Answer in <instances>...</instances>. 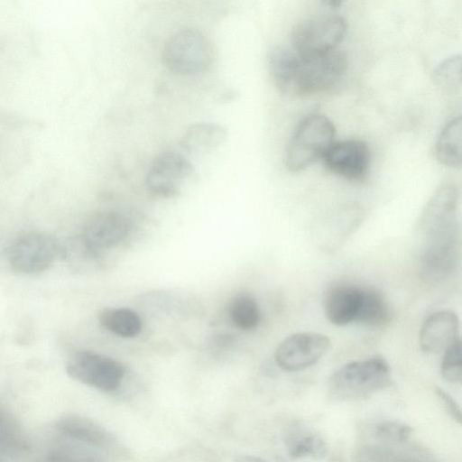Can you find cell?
<instances>
[{"mask_svg": "<svg viewBox=\"0 0 462 462\" xmlns=\"http://www.w3.org/2000/svg\"><path fill=\"white\" fill-rule=\"evenodd\" d=\"M346 55L337 51L305 56L292 49L278 47L269 56V69L276 87L284 94L304 97L324 91L344 76Z\"/></svg>", "mask_w": 462, "mask_h": 462, "instance_id": "6da1fadb", "label": "cell"}, {"mask_svg": "<svg viewBox=\"0 0 462 462\" xmlns=\"http://www.w3.org/2000/svg\"><path fill=\"white\" fill-rule=\"evenodd\" d=\"M392 383L388 362L379 356L347 363L328 383V395L334 402H356L387 388Z\"/></svg>", "mask_w": 462, "mask_h": 462, "instance_id": "7a4b0ae2", "label": "cell"}, {"mask_svg": "<svg viewBox=\"0 0 462 462\" xmlns=\"http://www.w3.org/2000/svg\"><path fill=\"white\" fill-rule=\"evenodd\" d=\"M336 134L333 123L319 114L309 115L298 125L285 155L290 171L298 172L323 157L332 145Z\"/></svg>", "mask_w": 462, "mask_h": 462, "instance_id": "3957f363", "label": "cell"}, {"mask_svg": "<svg viewBox=\"0 0 462 462\" xmlns=\"http://www.w3.org/2000/svg\"><path fill=\"white\" fill-rule=\"evenodd\" d=\"M215 51L210 40L193 28L181 29L171 34L162 48V61L178 75H195L208 70Z\"/></svg>", "mask_w": 462, "mask_h": 462, "instance_id": "277c9868", "label": "cell"}, {"mask_svg": "<svg viewBox=\"0 0 462 462\" xmlns=\"http://www.w3.org/2000/svg\"><path fill=\"white\" fill-rule=\"evenodd\" d=\"M346 20L340 15L325 14L299 22L291 31L292 50L305 56L328 53L343 40Z\"/></svg>", "mask_w": 462, "mask_h": 462, "instance_id": "5b68a950", "label": "cell"}, {"mask_svg": "<svg viewBox=\"0 0 462 462\" xmlns=\"http://www.w3.org/2000/svg\"><path fill=\"white\" fill-rule=\"evenodd\" d=\"M66 371L74 380L105 393L116 391L125 374L121 363L90 350L75 352L67 361Z\"/></svg>", "mask_w": 462, "mask_h": 462, "instance_id": "8992f818", "label": "cell"}, {"mask_svg": "<svg viewBox=\"0 0 462 462\" xmlns=\"http://www.w3.org/2000/svg\"><path fill=\"white\" fill-rule=\"evenodd\" d=\"M60 246L51 235L31 232L18 237L9 247L10 267L21 274H36L49 269L60 254Z\"/></svg>", "mask_w": 462, "mask_h": 462, "instance_id": "52a82bcc", "label": "cell"}, {"mask_svg": "<svg viewBox=\"0 0 462 462\" xmlns=\"http://www.w3.org/2000/svg\"><path fill=\"white\" fill-rule=\"evenodd\" d=\"M196 174L191 162L181 152L168 150L159 153L150 164L145 186L157 197L170 198Z\"/></svg>", "mask_w": 462, "mask_h": 462, "instance_id": "ba28073f", "label": "cell"}, {"mask_svg": "<svg viewBox=\"0 0 462 462\" xmlns=\"http://www.w3.org/2000/svg\"><path fill=\"white\" fill-rule=\"evenodd\" d=\"M330 339L316 332L290 335L277 346L276 364L288 372L304 370L317 363L328 350Z\"/></svg>", "mask_w": 462, "mask_h": 462, "instance_id": "9c48e42d", "label": "cell"}, {"mask_svg": "<svg viewBox=\"0 0 462 462\" xmlns=\"http://www.w3.org/2000/svg\"><path fill=\"white\" fill-rule=\"evenodd\" d=\"M458 256L457 227L426 238L420 257V273L430 282L445 280L456 268Z\"/></svg>", "mask_w": 462, "mask_h": 462, "instance_id": "30bf717a", "label": "cell"}, {"mask_svg": "<svg viewBox=\"0 0 462 462\" xmlns=\"http://www.w3.org/2000/svg\"><path fill=\"white\" fill-rule=\"evenodd\" d=\"M322 158L328 170L349 180H364L371 162L369 147L361 140L333 143Z\"/></svg>", "mask_w": 462, "mask_h": 462, "instance_id": "8fae6325", "label": "cell"}, {"mask_svg": "<svg viewBox=\"0 0 462 462\" xmlns=\"http://www.w3.org/2000/svg\"><path fill=\"white\" fill-rule=\"evenodd\" d=\"M459 193L454 183L441 185L426 204L418 222L425 238L456 226Z\"/></svg>", "mask_w": 462, "mask_h": 462, "instance_id": "7c38bea8", "label": "cell"}, {"mask_svg": "<svg viewBox=\"0 0 462 462\" xmlns=\"http://www.w3.org/2000/svg\"><path fill=\"white\" fill-rule=\"evenodd\" d=\"M131 229L130 221L117 212L93 216L85 225L81 238L96 252L113 247L125 240Z\"/></svg>", "mask_w": 462, "mask_h": 462, "instance_id": "4fadbf2b", "label": "cell"}, {"mask_svg": "<svg viewBox=\"0 0 462 462\" xmlns=\"http://www.w3.org/2000/svg\"><path fill=\"white\" fill-rule=\"evenodd\" d=\"M459 321L457 314L442 310L430 314L420 331V346L426 354L444 352L458 337Z\"/></svg>", "mask_w": 462, "mask_h": 462, "instance_id": "5bb4252c", "label": "cell"}, {"mask_svg": "<svg viewBox=\"0 0 462 462\" xmlns=\"http://www.w3.org/2000/svg\"><path fill=\"white\" fill-rule=\"evenodd\" d=\"M361 296V288L337 285L331 288L324 299V312L328 320L336 326L355 321Z\"/></svg>", "mask_w": 462, "mask_h": 462, "instance_id": "9a60e30c", "label": "cell"}, {"mask_svg": "<svg viewBox=\"0 0 462 462\" xmlns=\"http://www.w3.org/2000/svg\"><path fill=\"white\" fill-rule=\"evenodd\" d=\"M226 129L217 123L198 122L190 125L180 140L183 152L202 155L218 148L226 139Z\"/></svg>", "mask_w": 462, "mask_h": 462, "instance_id": "2e32d148", "label": "cell"}, {"mask_svg": "<svg viewBox=\"0 0 462 462\" xmlns=\"http://www.w3.org/2000/svg\"><path fill=\"white\" fill-rule=\"evenodd\" d=\"M404 444L365 442L354 451L356 462H420L423 454Z\"/></svg>", "mask_w": 462, "mask_h": 462, "instance_id": "e0dca14e", "label": "cell"}, {"mask_svg": "<svg viewBox=\"0 0 462 462\" xmlns=\"http://www.w3.org/2000/svg\"><path fill=\"white\" fill-rule=\"evenodd\" d=\"M284 447L292 459H319L328 452L325 439L316 431L304 428L290 430L284 438Z\"/></svg>", "mask_w": 462, "mask_h": 462, "instance_id": "ac0fdd59", "label": "cell"}, {"mask_svg": "<svg viewBox=\"0 0 462 462\" xmlns=\"http://www.w3.org/2000/svg\"><path fill=\"white\" fill-rule=\"evenodd\" d=\"M391 320L390 307L383 296L374 289L361 288L355 321L365 326L383 327Z\"/></svg>", "mask_w": 462, "mask_h": 462, "instance_id": "d6986e66", "label": "cell"}, {"mask_svg": "<svg viewBox=\"0 0 462 462\" xmlns=\"http://www.w3.org/2000/svg\"><path fill=\"white\" fill-rule=\"evenodd\" d=\"M361 432L368 442L404 444L410 439L412 429L403 421L383 419L366 423Z\"/></svg>", "mask_w": 462, "mask_h": 462, "instance_id": "ffe728a7", "label": "cell"}, {"mask_svg": "<svg viewBox=\"0 0 462 462\" xmlns=\"http://www.w3.org/2000/svg\"><path fill=\"white\" fill-rule=\"evenodd\" d=\"M98 321L105 329L122 337H134L142 330L139 315L126 308L104 309L98 314Z\"/></svg>", "mask_w": 462, "mask_h": 462, "instance_id": "44dd1931", "label": "cell"}, {"mask_svg": "<svg viewBox=\"0 0 462 462\" xmlns=\"http://www.w3.org/2000/svg\"><path fill=\"white\" fill-rule=\"evenodd\" d=\"M461 117L449 121L442 129L435 147L439 162L448 167H459L461 163Z\"/></svg>", "mask_w": 462, "mask_h": 462, "instance_id": "7402d4cb", "label": "cell"}, {"mask_svg": "<svg viewBox=\"0 0 462 462\" xmlns=\"http://www.w3.org/2000/svg\"><path fill=\"white\" fill-rule=\"evenodd\" d=\"M60 427L69 437L94 447L104 446L110 440L106 430L88 419L69 417L61 420Z\"/></svg>", "mask_w": 462, "mask_h": 462, "instance_id": "603a6c76", "label": "cell"}, {"mask_svg": "<svg viewBox=\"0 0 462 462\" xmlns=\"http://www.w3.org/2000/svg\"><path fill=\"white\" fill-rule=\"evenodd\" d=\"M228 315L233 324L245 331L255 328L260 321L258 304L247 294L237 295L229 302Z\"/></svg>", "mask_w": 462, "mask_h": 462, "instance_id": "cb8c5ba5", "label": "cell"}, {"mask_svg": "<svg viewBox=\"0 0 462 462\" xmlns=\"http://www.w3.org/2000/svg\"><path fill=\"white\" fill-rule=\"evenodd\" d=\"M436 85L447 90L460 88L461 84V57L454 55L440 63L432 75Z\"/></svg>", "mask_w": 462, "mask_h": 462, "instance_id": "d4e9b609", "label": "cell"}, {"mask_svg": "<svg viewBox=\"0 0 462 462\" xmlns=\"http://www.w3.org/2000/svg\"><path fill=\"white\" fill-rule=\"evenodd\" d=\"M440 373L448 383H459L462 380V345L458 337L445 351Z\"/></svg>", "mask_w": 462, "mask_h": 462, "instance_id": "484cf974", "label": "cell"}, {"mask_svg": "<svg viewBox=\"0 0 462 462\" xmlns=\"http://www.w3.org/2000/svg\"><path fill=\"white\" fill-rule=\"evenodd\" d=\"M435 393L447 413L457 423H461L462 413L459 405L454 398L440 387H436Z\"/></svg>", "mask_w": 462, "mask_h": 462, "instance_id": "4316f807", "label": "cell"}, {"mask_svg": "<svg viewBox=\"0 0 462 462\" xmlns=\"http://www.w3.org/2000/svg\"><path fill=\"white\" fill-rule=\"evenodd\" d=\"M235 462H268L261 457L251 455H241L237 457Z\"/></svg>", "mask_w": 462, "mask_h": 462, "instance_id": "83f0119b", "label": "cell"}]
</instances>
